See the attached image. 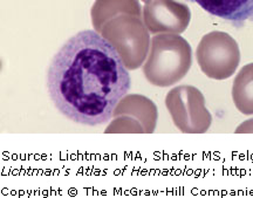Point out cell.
I'll list each match as a JSON object with an SVG mask.
<instances>
[{
  "label": "cell",
  "mask_w": 253,
  "mask_h": 198,
  "mask_svg": "<svg viewBox=\"0 0 253 198\" xmlns=\"http://www.w3.org/2000/svg\"><path fill=\"white\" fill-rule=\"evenodd\" d=\"M131 86L115 48L96 31H82L56 53L47 73V89L63 116L89 127L113 118Z\"/></svg>",
  "instance_id": "cell-1"
},
{
  "label": "cell",
  "mask_w": 253,
  "mask_h": 198,
  "mask_svg": "<svg viewBox=\"0 0 253 198\" xmlns=\"http://www.w3.org/2000/svg\"><path fill=\"white\" fill-rule=\"evenodd\" d=\"M191 65V46L184 38L179 34H156L151 39L143 74L151 84L164 88L181 81Z\"/></svg>",
  "instance_id": "cell-2"
},
{
  "label": "cell",
  "mask_w": 253,
  "mask_h": 198,
  "mask_svg": "<svg viewBox=\"0 0 253 198\" xmlns=\"http://www.w3.org/2000/svg\"><path fill=\"white\" fill-rule=\"evenodd\" d=\"M100 33L115 48L128 71L140 68L148 58L150 36L140 15H115L103 24Z\"/></svg>",
  "instance_id": "cell-3"
},
{
  "label": "cell",
  "mask_w": 253,
  "mask_h": 198,
  "mask_svg": "<svg viewBox=\"0 0 253 198\" xmlns=\"http://www.w3.org/2000/svg\"><path fill=\"white\" fill-rule=\"evenodd\" d=\"M166 107L176 128L182 133H207L212 123V115L205 105V97L194 86L183 84L172 88L167 94Z\"/></svg>",
  "instance_id": "cell-4"
},
{
  "label": "cell",
  "mask_w": 253,
  "mask_h": 198,
  "mask_svg": "<svg viewBox=\"0 0 253 198\" xmlns=\"http://www.w3.org/2000/svg\"><path fill=\"white\" fill-rule=\"evenodd\" d=\"M198 66L208 78L225 80L235 74L240 62L238 43L230 34L214 31L202 38L196 51Z\"/></svg>",
  "instance_id": "cell-5"
},
{
  "label": "cell",
  "mask_w": 253,
  "mask_h": 198,
  "mask_svg": "<svg viewBox=\"0 0 253 198\" xmlns=\"http://www.w3.org/2000/svg\"><path fill=\"white\" fill-rule=\"evenodd\" d=\"M191 20L190 8L177 0H150L143 7V21L151 34H181Z\"/></svg>",
  "instance_id": "cell-6"
},
{
  "label": "cell",
  "mask_w": 253,
  "mask_h": 198,
  "mask_svg": "<svg viewBox=\"0 0 253 198\" xmlns=\"http://www.w3.org/2000/svg\"><path fill=\"white\" fill-rule=\"evenodd\" d=\"M122 115L130 116L137 120L147 134L155 131L157 124L158 111L156 105L147 96L140 95V94H131V95L122 97L114 109L113 118Z\"/></svg>",
  "instance_id": "cell-7"
},
{
  "label": "cell",
  "mask_w": 253,
  "mask_h": 198,
  "mask_svg": "<svg viewBox=\"0 0 253 198\" xmlns=\"http://www.w3.org/2000/svg\"><path fill=\"white\" fill-rule=\"evenodd\" d=\"M208 13L242 27L246 21H253V0H192Z\"/></svg>",
  "instance_id": "cell-8"
},
{
  "label": "cell",
  "mask_w": 253,
  "mask_h": 198,
  "mask_svg": "<svg viewBox=\"0 0 253 198\" xmlns=\"http://www.w3.org/2000/svg\"><path fill=\"white\" fill-rule=\"evenodd\" d=\"M121 13H131L142 17L138 0H95L90 11L94 30L100 33L106 21Z\"/></svg>",
  "instance_id": "cell-9"
},
{
  "label": "cell",
  "mask_w": 253,
  "mask_h": 198,
  "mask_svg": "<svg viewBox=\"0 0 253 198\" xmlns=\"http://www.w3.org/2000/svg\"><path fill=\"white\" fill-rule=\"evenodd\" d=\"M232 100L244 115H253V62L243 67L232 86Z\"/></svg>",
  "instance_id": "cell-10"
},
{
  "label": "cell",
  "mask_w": 253,
  "mask_h": 198,
  "mask_svg": "<svg viewBox=\"0 0 253 198\" xmlns=\"http://www.w3.org/2000/svg\"><path fill=\"white\" fill-rule=\"evenodd\" d=\"M104 133H145L144 128L142 124L135 119L130 118V116H116L114 118L112 123L106 128Z\"/></svg>",
  "instance_id": "cell-11"
},
{
  "label": "cell",
  "mask_w": 253,
  "mask_h": 198,
  "mask_svg": "<svg viewBox=\"0 0 253 198\" xmlns=\"http://www.w3.org/2000/svg\"><path fill=\"white\" fill-rule=\"evenodd\" d=\"M235 133L240 134V133H253V119L251 120H248L243 122L242 124L239 125L238 128L235 130Z\"/></svg>",
  "instance_id": "cell-12"
},
{
  "label": "cell",
  "mask_w": 253,
  "mask_h": 198,
  "mask_svg": "<svg viewBox=\"0 0 253 198\" xmlns=\"http://www.w3.org/2000/svg\"><path fill=\"white\" fill-rule=\"evenodd\" d=\"M142 1H144V2H145V4H147V2H149V1H150V0H142Z\"/></svg>",
  "instance_id": "cell-13"
}]
</instances>
